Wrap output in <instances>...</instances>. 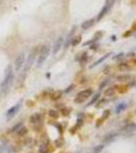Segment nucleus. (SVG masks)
<instances>
[{"instance_id":"1","label":"nucleus","mask_w":136,"mask_h":153,"mask_svg":"<svg viewBox=\"0 0 136 153\" xmlns=\"http://www.w3.org/2000/svg\"><path fill=\"white\" fill-rule=\"evenodd\" d=\"M14 79V75H13V70H12V66L8 65L5 69V75H4V80L1 84V89L3 92H5L6 90H8V88L10 87V85L12 84Z\"/></svg>"},{"instance_id":"2","label":"nucleus","mask_w":136,"mask_h":153,"mask_svg":"<svg viewBox=\"0 0 136 153\" xmlns=\"http://www.w3.org/2000/svg\"><path fill=\"white\" fill-rule=\"evenodd\" d=\"M50 51H51V48L49 45H44L41 50H40V52H39V56H38V59H37V66L40 67L42 66V64L45 62V60L48 58V56L50 55Z\"/></svg>"},{"instance_id":"3","label":"nucleus","mask_w":136,"mask_h":153,"mask_svg":"<svg viewBox=\"0 0 136 153\" xmlns=\"http://www.w3.org/2000/svg\"><path fill=\"white\" fill-rule=\"evenodd\" d=\"M38 51H39V48H38V47H35L34 49L31 50L28 59H26V61L24 62V70H25V71H28V70L31 68V66L33 65V63L35 62L36 56L38 55Z\"/></svg>"},{"instance_id":"4","label":"nucleus","mask_w":136,"mask_h":153,"mask_svg":"<svg viewBox=\"0 0 136 153\" xmlns=\"http://www.w3.org/2000/svg\"><path fill=\"white\" fill-rule=\"evenodd\" d=\"M93 94V90L92 89H85V90H82L81 92H79L76 96V98L74 99V102L76 103H82L84 102L87 98H89Z\"/></svg>"},{"instance_id":"5","label":"nucleus","mask_w":136,"mask_h":153,"mask_svg":"<svg viewBox=\"0 0 136 153\" xmlns=\"http://www.w3.org/2000/svg\"><path fill=\"white\" fill-rule=\"evenodd\" d=\"M24 62H25V54H24V52H20L14 60V69L16 71H18L23 66Z\"/></svg>"},{"instance_id":"6","label":"nucleus","mask_w":136,"mask_h":153,"mask_svg":"<svg viewBox=\"0 0 136 153\" xmlns=\"http://www.w3.org/2000/svg\"><path fill=\"white\" fill-rule=\"evenodd\" d=\"M136 131V124L131 122V123H128L126 124L123 129H122V134L123 135H126V136H130L132 135L134 132Z\"/></svg>"},{"instance_id":"7","label":"nucleus","mask_w":136,"mask_h":153,"mask_svg":"<svg viewBox=\"0 0 136 153\" xmlns=\"http://www.w3.org/2000/svg\"><path fill=\"white\" fill-rule=\"evenodd\" d=\"M20 106H21V101H19L18 103H16L14 106H12L10 109H8V110H7V113H6V117H7V119L12 118V117L17 113V111L19 110Z\"/></svg>"},{"instance_id":"8","label":"nucleus","mask_w":136,"mask_h":153,"mask_svg":"<svg viewBox=\"0 0 136 153\" xmlns=\"http://www.w3.org/2000/svg\"><path fill=\"white\" fill-rule=\"evenodd\" d=\"M63 41H64L63 37H59V38L56 40V42L54 43V45H53V47H52V53H53L54 55L57 54L59 51H60V49H61V47H62V45H63Z\"/></svg>"},{"instance_id":"9","label":"nucleus","mask_w":136,"mask_h":153,"mask_svg":"<svg viewBox=\"0 0 136 153\" xmlns=\"http://www.w3.org/2000/svg\"><path fill=\"white\" fill-rule=\"evenodd\" d=\"M118 138V133L117 132H112L110 134H108L105 138H104V144H108V143H111L113 141H115Z\"/></svg>"},{"instance_id":"10","label":"nucleus","mask_w":136,"mask_h":153,"mask_svg":"<svg viewBox=\"0 0 136 153\" xmlns=\"http://www.w3.org/2000/svg\"><path fill=\"white\" fill-rule=\"evenodd\" d=\"M111 4L112 3H110L109 2V0H107V2H106V4H105V6L103 7V9L101 10V12L99 13V15H98V20H100V19H102L105 15H106V13L109 11V9H110V7H111Z\"/></svg>"},{"instance_id":"11","label":"nucleus","mask_w":136,"mask_h":153,"mask_svg":"<svg viewBox=\"0 0 136 153\" xmlns=\"http://www.w3.org/2000/svg\"><path fill=\"white\" fill-rule=\"evenodd\" d=\"M95 23V19L92 18V19H88V20H85L84 22H82V24H81V28H82L83 30H87L89 29Z\"/></svg>"},{"instance_id":"12","label":"nucleus","mask_w":136,"mask_h":153,"mask_svg":"<svg viewBox=\"0 0 136 153\" xmlns=\"http://www.w3.org/2000/svg\"><path fill=\"white\" fill-rule=\"evenodd\" d=\"M17 135L19 136V137H23L24 135H26V134H28V129H26V128L24 126V125H21L20 128H19V129L17 130Z\"/></svg>"},{"instance_id":"13","label":"nucleus","mask_w":136,"mask_h":153,"mask_svg":"<svg viewBox=\"0 0 136 153\" xmlns=\"http://www.w3.org/2000/svg\"><path fill=\"white\" fill-rule=\"evenodd\" d=\"M41 121V114L37 113V114H34L33 116H31V122L34 123V124H37Z\"/></svg>"},{"instance_id":"14","label":"nucleus","mask_w":136,"mask_h":153,"mask_svg":"<svg viewBox=\"0 0 136 153\" xmlns=\"http://www.w3.org/2000/svg\"><path fill=\"white\" fill-rule=\"evenodd\" d=\"M115 93H116V87H111L107 89V91L105 92V95L108 97H111V96H114Z\"/></svg>"},{"instance_id":"15","label":"nucleus","mask_w":136,"mask_h":153,"mask_svg":"<svg viewBox=\"0 0 136 153\" xmlns=\"http://www.w3.org/2000/svg\"><path fill=\"white\" fill-rule=\"evenodd\" d=\"M49 150V142H45L40 147V153H48Z\"/></svg>"},{"instance_id":"16","label":"nucleus","mask_w":136,"mask_h":153,"mask_svg":"<svg viewBox=\"0 0 136 153\" xmlns=\"http://www.w3.org/2000/svg\"><path fill=\"white\" fill-rule=\"evenodd\" d=\"M109 55H111V53H110V54H106V55H104L102 58H100L99 60H97V61H96V62H95L93 65H90V68H92V67H95V66H97L98 64H100L101 62H103V61H104L106 58H108V57H109Z\"/></svg>"},{"instance_id":"17","label":"nucleus","mask_w":136,"mask_h":153,"mask_svg":"<svg viewBox=\"0 0 136 153\" xmlns=\"http://www.w3.org/2000/svg\"><path fill=\"white\" fill-rule=\"evenodd\" d=\"M104 148H105V145L104 144H102V145H99V146H97V147H95L94 149H93V153H101L103 150H104Z\"/></svg>"},{"instance_id":"18","label":"nucleus","mask_w":136,"mask_h":153,"mask_svg":"<svg viewBox=\"0 0 136 153\" xmlns=\"http://www.w3.org/2000/svg\"><path fill=\"white\" fill-rule=\"evenodd\" d=\"M119 68H120L121 70H123V71H126V70H128V69L130 68V66H129V64H128L127 62H122V63H120Z\"/></svg>"},{"instance_id":"19","label":"nucleus","mask_w":136,"mask_h":153,"mask_svg":"<svg viewBox=\"0 0 136 153\" xmlns=\"http://www.w3.org/2000/svg\"><path fill=\"white\" fill-rule=\"evenodd\" d=\"M126 108V103H120L117 107H116V113H120L122 110H124Z\"/></svg>"},{"instance_id":"20","label":"nucleus","mask_w":136,"mask_h":153,"mask_svg":"<svg viewBox=\"0 0 136 153\" xmlns=\"http://www.w3.org/2000/svg\"><path fill=\"white\" fill-rule=\"evenodd\" d=\"M80 41H81V36H77L76 38H73V39H72L71 45H72V46H76V45H78V44L80 43Z\"/></svg>"},{"instance_id":"21","label":"nucleus","mask_w":136,"mask_h":153,"mask_svg":"<svg viewBox=\"0 0 136 153\" xmlns=\"http://www.w3.org/2000/svg\"><path fill=\"white\" fill-rule=\"evenodd\" d=\"M117 79L119 81H128L130 79V75L129 74H122V75H119Z\"/></svg>"},{"instance_id":"22","label":"nucleus","mask_w":136,"mask_h":153,"mask_svg":"<svg viewBox=\"0 0 136 153\" xmlns=\"http://www.w3.org/2000/svg\"><path fill=\"white\" fill-rule=\"evenodd\" d=\"M61 97V92L60 91H57V92H55V93H54L53 95H52V99L53 100H57V99H59Z\"/></svg>"},{"instance_id":"23","label":"nucleus","mask_w":136,"mask_h":153,"mask_svg":"<svg viewBox=\"0 0 136 153\" xmlns=\"http://www.w3.org/2000/svg\"><path fill=\"white\" fill-rule=\"evenodd\" d=\"M49 115H50L51 117H53V118H57V117L59 116L58 112L55 111V110H50V111H49Z\"/></svg>"},{"instance_id":"24","label":"nucleus","mask_w":136,"mask_h":153,"mask_svg":"<svg viewBox=\"0 0 136 153\" xmlns=\"http://www.w3.org/2000/svg\"><path fill=\"white\" fill-rule=\"evenodd\" d=\"M21 125H22L21 123H17L16 125H14V126L12 128V129H11V130H10L9 132H10V133H14V132H17V130L19 129V128H20Z\"/></svg>"},{"instance_id":"25","label":"nucleus","mask_w":136,"mask_h":153,"mask_svg":"<svg viewBox=\"0 0 136 153\" xmlns=\"http://www.w3.org/2000/svg\"><path fill=\"white\" fill-rule=\"evenodd\" d=\"M99 96H100L99 94H97V95H95V97H94V99H93V100H92V101L89 102V104H88V105H92V104H94V103H95V102L97 101V99L99 98Z\"/></svg>"},{"instance_id":"26","label":"nucleus","mask_w":136,"mask_h":153,"mask_svg":"<svg viewBox=\"0 0 136 153\" xmlns=\"http://www.w3.org/2000/svg\"><path fill=\"white\" fill-rule=\"evenodd\" d=\"M108 115H110V111H109V110H106V111H105V114H104V118H106Z\"/></svg>"},{"instance_id":"27","label":"nucleus","mask_w":136,"mask_h":153,"mask_svg":"<svg viewBox=\"0 0 136 153\" xmlns=\"http://www.w3.org/2000/svg\"><path fill=\"white\" fill-rule=\"evenodd\" d=\"M123 55H124V54H123V53H120V54H118V55H117V56H114V57H113V58H114V59H117V58H120V57H122V56H123Z\"/></svg>"},{"instance_id":"28","label":"nucleus","mask_w":136,"mask_h":153,"mask_svg":"<svg viewBox=\"0 0 136 153\" xmlns=\"http://www.w3.org/2000/svg\"><path fill=\"white\" fill-rule=\"evenodd\" d=\"M3 2V0H0V3H2Z\"/></svg>"},{"instance_id":"29","label":"nucleus","mask_w":136,"mask_h":153,"mask_svg":"<svg viewBox=\"0 0 136 153\" xmlns=\"http://www.w3.org/2000/svg\"><path fill=\"white\" fill-rule=\"evenodd\" d=\"M88 153H93V152H88Z\"/></svg>"}]
</instances>
